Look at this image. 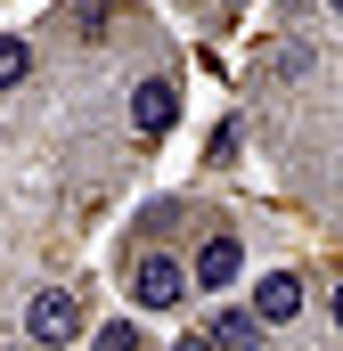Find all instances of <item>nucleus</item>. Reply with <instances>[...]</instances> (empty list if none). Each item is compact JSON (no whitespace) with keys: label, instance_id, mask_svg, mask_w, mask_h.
Returning a JSON list of instances; mask_svg holds the SVG:
<instances>
[{"label":"nucleus","instance_id":"obj_5","mask_svg":"<svg viewBox=\"0 0 343 351\" xmlns=\"http://www.w3.org/2000/svg\"><path fill=\"white\" fill-rule=\"evenodd\" d=\"M303 302H311L303 269H261V278H254V302H246V311H254L261 327H294V319H303Z\"/></svg>","mask_w":343,"mask_h":351},{"label":"nucleus","instance_id":"obj_3","mask_svg":"<svg viewBox=\"0 0 343 351\" xmlns=\"http://www.w3.org/2000/svg\"><path fill=\"white\" fill-rule=\"evenodd\" d=\"M180 262H188V286H196V294H229V286L246 278V237H237V229H204L196 254H180Z\"/></svg>","mask_w":343,"mask_h":351},{"label":"nucleus","instance_id":"obj_14","mask_svg":"<svg viewBox=\"0 0 343 351\" xmlns=\"http://www.w3.org/2000/svg\"><path fill=\"white\" fill-rule=\"evenodd\" d=\"M319 8H327V16H343V0H319Z\"/></svg>","mask_w":343,"mask_h":351},{"label":"nucleus","instance_id":"obj_12","mask_svg":"<svg viewBox=\"0 0 343 351\" xmlns=\"http://www.w3.org/2000/svg\"><path fill=\"white\" fill-rule=\"evenodd\" d=\"M172 351H213V335H204V327H188V335H172Z\"/></svg>","mask_w":343,"mask_h":351},{"label":"nucleus","instance_id":"obj_11","mask_svg":"<svg viewBox=\"0 0 343 351\" xmlns=\"http://www.w3.org/2000/svg\"><path fill=\"white\" fill-rule=\"evenodd\" d=\"M278 16H286V25H303V16H319V0H278Z\"/></svg>","mask_w":343,"mask_h":351},{"label":"nucleus","instance_id":"obj_2","mask_svg":"<svg viewBox=\"0 0 343 351\" xmlns=\"http://www.w3.org/2000/svg\"><path fill=\"white\" fill-rule=\"evenodd\" d=\"M16 327H25V343H33V351H74V343L90 335V311H82L74 286H33Z\"/></svg>","mask_w":343,"mask_h":351},{"label":"nucleus","instance_id":"obj_13","mask_svg":"<svg viewBox=\"0 0 343 351\" xmlns=\"http://www.w3.org/2000/svg\"><path fill=\"white\" fill-rule=\"evenodd\" d=\"M327 327H335V335H343V278H335V286H327Z\"/></svg>","mask_w":343,"mask_h":351},{"label":"nucleus","instance_id":"obj_15","mask_svg":"<svg viewBox=\"0 0 343 351\" xmlns=\"http://www.w3.org/2000/svg\"><path fill=\"white\" fill-rule=\"evenodd\" d=\"M0 351H33V343H0Z\"/></svg>","mask_w":343,"mask_h":351},{"label":"nucleus","instance_id":"obj_10","mask_svg":"<svg viewBox=\"0 0 343 351\" xmlns=\"http://www.w3.org/2000/svg\"><path fill=\"white\" fill-rule=\"evenodd\" d=\"M90 351H156V343H147V327H131V319H106V327H90Z\"/></svg>","mask_w":343,"mask_h":351},{"label":"nucleus","instance_id":"obj_1","mask_svg":"<svg viewBox=\"0 0 343 351\" xmlns=\"http://www.w3.org/2000/svg\"><path fill=\"white\" fill-rule=\"evenodd\" d=\"M123 302L131 311H180L188 302V262L172 245H131L123 254Z\"/></svg>","mask_w":343,"mask_h":351},{"label":"nucleus","instance_id":"obj_6","mask_svg":"<svg viewBox=\"0 0 343 351\" xmlns=\"http://www.w3.org/2000/svg\"><path fill=\"white\" fill-rule=\"evenodd\" d=\"M311 66H319V49H311L303 33H270V41L254 49V74H261V82H303Z\"/></svg>","mask_w":343,"mask_h":351},{"label":"nucleus","instance_id":"obj_9","mask_svg":"<svg viewBox=\"0 0 343 351\" xmlns=\"http://www.w3.org/2000/svg\"><path fill=\"white\" fill-rule=\"evenodd\" d=\"M180 221H188V204H180V196H164V204H147V213H139V229H131V237H139V245H156V237H172Z\"/></svg>","mask_w":343,"mask_h":351},{"label":"nucleus","instance_id":"obj_8","mask_svg":"<svg viewBox=\"0 0 343 351\" xmlns=\"http://www.w3.org/2000/svg\"><path fill=\"white\" fill-rule=\"evenodd\" d=\"M25 74H33V41L25 33H0V90H25Z\"/></svg>","mask_w":343,"mask_h":351},{"label":"nucleus","instance_id":"obj_7","mask_svg":"<svg viewBox=\"0 0 343 351\" xmlns=\"http://www.w3.org/2000/svg\"><path fill=\"white\" fill-rule=\"evenodd\" d=\"M204 335H213V351H261V343H270V327H261L246 302H237V311H213Z\"/></svg>","mask_w":343,"mask_h":351},{"label":"nucleus","instance_id":"obj_4","mask_svg":"<svg viewBox=\"0 0 343 351\" xmlns=\"http://www.w3.org/2000/svg\"><path fill=\"white\" fill-rule=\"evenodd\" d=\"M172 123H180V82L156 66V74L131 82V131H139V139H164Z\"/></svg>","mask_w":343,"mask_h":351}]
</instances>
